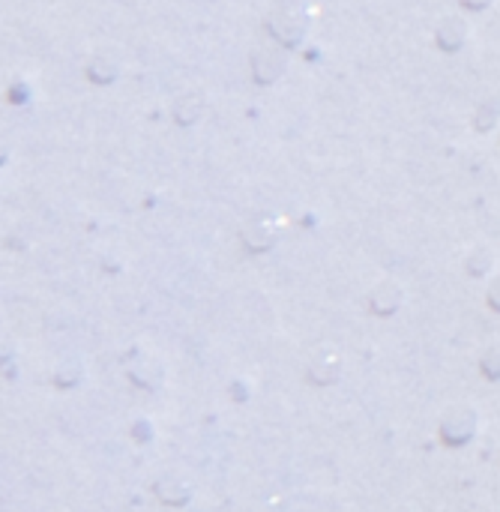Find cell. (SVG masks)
I'll use <instances>...</instances> for the list:
<instances>
[{"instance_id":"cell-1","label":"cell","mask_w":500,"mask_h":512,"mask_svg":"<svg viewBox=\"0 0 500 512\" xmlns=\"http://www.w3.org/2000/svg\"><path fill=\"white\" fill-rule=\"evenodd\" d=\"M285 72V54L282 48H261V52H255L252 57V78L258 84H273L279 82Z\"/></svg>"},{"instance_id":"cell-4","label":"cell","mask_w":500,"mask_h":512,"mask_svg":"<svg viewBox=\"0 0 500 512\" xmlns=\"http://www.w3.org/2000/svg\"><path fill=\"white\" fill-rule=\"evenodd\" d=\"M201 108H204L201 99H198V96H189L183 105H177V120H180V123H195L198 114H201Z\"/></svg>"},{"instance_id":"cell-3","label":"cell","mask_w":500,"mask_h":512,"mask_svg":"<svg viewBox=\"0 0 500 512\" xmlns=\"http://www.w3.org/2000/svg\"><path fill=\"white\" fill-rule=\"evenodd\" d=\"M273 231H269L264 222H255V225H249L246 231H243V243L252 249V252H264V249H269L273 246Z\"/></svg>"},{"instance_id":"cell-2","label":"cell","mask_w":500,"mask_h":512,"mask_svg":"<svg viewBox=\"0 0 500 512\" xmlns=\"http://www.w3.org/2000/svg\"><path fill=\"white\" fill-rule=\"evenodd\" d=\"M269 33H273L279 45L294 48L299 39H303V22H299V15L291 13V9H279V13H273V18H269Z\"/></svg>"}]
</instances>
